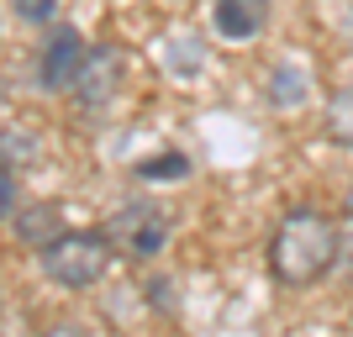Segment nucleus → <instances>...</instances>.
Masks as SVG:
<instances>
[{
    "label": "nucleus",
    "instance_id": "nucleus-2",
    "mask_svg": "<svg viewBox=\"0 0 353 337\" xmlns=\"http://www.w3.org/2000/svg\"><path fill=\"white\" fill-rule=\"evenodd\" d=\"M111 258H117V248H111L105 227L101 232H95V227H90V232H63L43 248V274L53 279V285H63V290H90V285L105 279Z\"/></svg>",
    "mask_w": 353,
    "mask_h": 337
},
{
    "label": "nucleus",
    "instance_id": "nucleus-8",
    "mask_svg": "<svg viewBox=\"0 0 353 337\" xmlns=\"http://www.w3.org/2000/svg\"><path fill=\"white\" fill-rule=\"evenodd\" d=\"M264 95H269V105H274V111H301V105H306V95H311L306 69H301V63H290V59H280L274 69H269V79H264Z\"/></svg>",
    "mask_w": 353,
    "mask_h": 337
},
{
    "label": "nucleus",
    "instance_id": "nucleus-5",
    "mask_svg": "<svg viewBox=\"0 0 353 337\" xmlns=\"http://www.w3.org/2000/svg\"><path fill=\"white\" fill-rule=\"evenodd\" d=\"M79 63H85V37H79V27H53L43 37V53H37V85H43L48 95H63V90L74 85Z\"/></svg>",
    "mask_w": 353,
    "mask_h": 337
},
{
    "label": "nucleus",
    "instance_id": "nucleus-1",
    "mask_svg": "<svg viewBox=\"0 0 353 337\" xmlns=\"http://www.w3.org/2000/svg\"><path fill=\"white\" fill-rule=\"evenodd\" d=\"M338 258H343L338 221L322 216V211H311V205L290 211V216L274 227V237H269V274L280 279L285 290H306V285H316Z\"/></svg>",
    "mask_w": 353,
    "mask_h": 337
},
{
    "label": "nucleus",
    "instance_id": "nucleus-13",
    "mask_svg": "<svg viewBox=\"0 0 353 337\" xmlns=\"http://www.w3.org/2000/svg\"><path fill=\"white\" fill-rule=\"evenodd\" d=\"M143 290H148V306H153V311H174V306H179L174 279H169V274H148V285H143Z\"/></svg>",
    "mask_w": 353,
    "mask_h": 337
},
{
    "label": "nucleus",
    "instance_id": "nucleus-9",
    "mask_svg": "<svg viewBox=\"0 0 353 337\" xmlns=\"http://www.w3.org/2000/svg\"><path fill=\"white\" fill-rule=\"evenodd\" d=\"M159 63L174 74V79H195V74L206 69V37H201V32H174V37L159 48Z\"/></svg>",
    "mask_w": 353,
    "mask_h": 337
},
{
    "label": "nucleus",
    "instance_id": "nucleus-16",
    "mask_svg": "<svg viewBox=\"0 0 353 337\" xmlns=\"http://www.w3.org/2000/svg\"><path fill=\"white\" fill-rule=\"evenodd\" d=\"M6 105H11V90H6V79H0V116H6Z\"/></svg>",
    "mask_w": 353,
    "mask_h": 337
},
{
    "label": "nucleus",
    "instance_id": "nucleus-18",
    "mask_svg": "<svg viewBox=\"0 0 353 337\" xmlns=\"http://www.w3.org/2000/svg\"><path fill=\"white\" fill-rule=\"evenodd\" d=\"M343 205H348V221H353V190H348V201H343Z\"/></svg>",
    "mask_w": 353,
    "mask_h": 337
},
{
    "label": "nucleus",
    "instance_id": "nucleus-12",
    "mask_svg": "<svg viewBox=\"0 0 353 337\" xmlns=\"http://www.w3.org/2000/svg\"><path fill=\"white\" fill-rule=\"evenodd\" d=\"M190 174V159L185 153H159V159L137 163V179H185Z\"/></svg>",
    "mask_w": 353,
    "mask_h": 337
},
{
    "label": "nucleus",
    "instance_id": "nucleus-14",
    "mask_svg": "<svg viewBox=\"0 0 353 337\" xmlns=\"http://www.w3.org/2000/svg\"><path fill=\"white\" fill-rule=\"evenodd\" d=\"M16 16L27 21V27H48L53 16H59V0H11Z\"/></svg>",
    "mask_w": 353,
    "mask_h": 337
},
{
    "label": "nucleus",
    "instance_id": "nucleus-17",
    "mask_svg": "<svg viewBox=\"0 0 353 337\" xmlns=\"http://www.w3.org/2000/svg\"><path fill=\"white\" fill-rule=\"evenodd\" d=\"M343 37H348V43H353V11L343 16Z\"/></svg>",
    "mask_w": 353,
    "mask_h": 337
},
{
    "label": "nucleus",
    "instance_id": "nucleus-6",
    "mask_svg": "<svg viewBox=\"0 0 353 337\" xmlns=\"http://www.w3.org/2000/svg\"><path fill=\"white\" fill-rule=\"evenodd\" d=\"M11 232H16V243H21V248H37V253H43L53 237L69 232V227H63V205H59V201H32V205H16Z\"/></svg>",
    "mask_w": 353,
    "mask_h": 337
},
{
    "label": "nucleus",
    "instance_id": "nucleus-3",
    "mask_svg": "<svg viewBox=\"0 0 353 337\" xmlns=\"http://www.w3.org/2000/svg\"><path fill=\"white\" fill-rule=\"evenodd\" d=\"M105 237H111V248H117L121 258L153 264V258L169 248V237H174V216L153 201H127L117 216L105 221Z\"/></svg>",
    "mask_w": 353,
    "mask_h": 337
},
{
    "label": "nucleus",
    "instance_id": "nucleus-15",
    "mask_svg": "<svg viewBox=\"0 0 353 337\" xmlns=\"http://www.w3.org/2000/svg\"><path fill=\"white\" fill-rule=\"evenodd\" d=\"M16 174H11V163H0V221H11L16 216Z\"/></svg>",
    "mask_w": 353,
    "mask_h": 337
},
{
    "label": "nucleus",
    "instance_id": "nucleus-7",
    "mask_svg": "<svg viewBox=\"0 0 353 337\" xmlns=\"http://www.w3.org/2000/svg\"><path fill=\"white\" fill-rule=\"evenodd\" d=\"M211 27H216V37H227V43H253V37L269 27V0H216Z\"/></svg>",
    "mask_w": 353,
    "mask_h": 337
},
{
    "label": "nucleus",
    "instance_id": "nucleus-19",
    "mask_svg": "<svg viewBox=\"0 0 353 337\" xmlns=\"http://www.w3.org/2000/svg\"><path fill=\"white\" fill-rule=\"evenodd\" d=\"M169 6H190V0H169Z\"/></svg>",
    "mask_w": 353,
    "mask_h": 337
},
{
    "label": "nucleus",
    "instance_id": "nucleus-11",
    "mask_svg": "<svg viewBox=\"0 0 353 337\" xmlns=\"http://www.w3.org/2000/svg\"><path fill=\"white\" fill-rule=\"evenodd\" d=\"M327 137L338 147H353V90H338L332 101H327Z\"/></svg>",
    "mask_w": 353,
    "mask_h": 337
},
{
    "label": "nucleus",
    "instance_id": "nucleus-10",
    "mask_svg": "<svg viewBox=\"0 0 353 337\" xmlns=\"http://www.w3.org/2000/svg\"><path fill=\"white\" fill-rule=\"evenodd\" d=\"M0 163H11V169H37V163H43V137L21 132V127L0 132Z\"/></svg>",
    "mask_w": 353,
    "mask_h": 337
},
{
    "label": "nucleus",
    "instance_id": "nucleus-4",
    "mask_svg": "<svg viewBox=\"0 0 353 337\" xmlns=\"http://www.w3.org/2000/svg\"><path fill=\"white\" fill-rule=\"evenodd\" d=\"M121 79H127V48L95 43V48H85V63H79V74H74L69 95L85 105V111H101V105L117 101Z\"/></svg>",
    "mask_w": 353,
    "mask_h": 337
}]
</instances>
